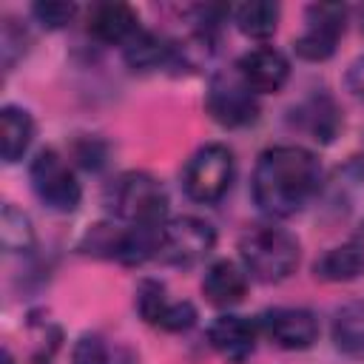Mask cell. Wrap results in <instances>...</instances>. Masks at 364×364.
Listing matches in <instances>:
<instances>
[{
  "instance_id": "obj_25",
  "label": "cell",
  "mask_w": 364,
  "mask_h": 364,
  "mask_svg": "<svg viewBox=\"0 0 364 364\" xmlns=\"http://www.w3.org/2000/svg\"><path fill=\"white\" fill-rule=\"evenodd\" d=\"M77 3H65V0H43V3H34L31 6V17L43 26V28H65L74 17H77Z\"/></svg>"
},
{
  "instance_id": "obj_17",
  "label": "cell",
  "mask_w": 364,
  "mask_h": 364,
  "mask_svg": "<svg viewBox=\"0 0 364 364\" xmlns=\"http://www.w3.org/2000/svg\"><path fill=\"white\" fill-rule=\"evenodd\" d=\"M0 128H3V162L14 165L26 156L34 139V117L20 105H3Z\"/></svg>"
},
{
  "instance_id": "obj_21",
  "label": "cell",
  "mask_w": 364,
  "mask_h": 364,
  "mask_svg": "<svg viewBox=\"0 0 364 364\" xmlns=\"http://www.w3.org/2000/svg\"><path fill=\"white\" fill-rule=\"evenodd\" d=\"M34 228H31V219L14 208L11 202L3 205V213H0V245L6 253H31L34 250Z\"/></svg>"
},
{
  "instance_id": "obj_15",
  "label": "cell",
  "mask_w": 364,
  "mask_h": 364,
  "mask_svg": "<svg viewBox=\"0 0 364 364\" xmlns=\"http://www.w3.org/2000/svg\"><path fill=\"white\" fill-rule=\"evenodd\" d=\"M313 276L321 282H355L364 276V242L361 239H347L330 250H324L316 264Z\"/></svg>"
},
{
  "instance_id": "obj_26",
  "label": "cell",
  "mask_w": 364,
  "mask_h": 364,
  "mask_svg": "<svg viewBox=\"0 0 364 364\" xmlns=\"http://www.w3.org/2000/svg\"><path fill=\"white\" fill-rule=\"evenodd\" d=\"M71 364H111L105 338L97 333H82L71 347Z\"/></svg>"
},
{
  "instance_id": "obj_22",
  "label": "cell",
  "mask_w": 364,
  "mask_h": 364,
  "mask_svg": "<svg viewBox=\"0 0 364 364\" xmlns=\"http://www.w3.org/2000/svg\"><path fill=\"white\" fill-rule=\"evenodd\" d=\"M122 247H125V225H114V222H100L94 228H88L80 239V250L97 259H122Z\"/></svg>"
},
{
  "instance_id": "obj_5",
  "label": "cell",
  "mask_w": 364,
  "mask_h": 364,
  "mask_svg": "<svg viewBox=\"0 0 364 364\" xmlns=\"http://www.w3.org/2000/svg\"><path fill=\"white\" fill-rule=\"evenodd\" d=\"M205 108L222 128H245L259 119V94L239 77L236 68L216 71L205 91Z\"/></svg>"
},
{
  "instance_id": "obj_11",
  "label": "cell",
  "mask_w": 364,
  "mask_h": 364,
  "mask_svg": "<svg viewBox=\"0 0 364 364\" xmlns=\"http://www.w3.org/2000/svg\"><path fill=\"white\" fill-rule=\"evenodd\" d=\"M256 338H259V321L247 316H236V313L216 316L208 327L210 347L230 364L247 361L256 350Z\"/></svg>"
},
{
  "instance_id": "obj_7",
  "label": "cell",
  "mask_w": 364,
  "mask_h": 364,
  "mask_svg": "<svg viewBox=\"0 0 364 364\" xmlns=\"http://www.w3.org/2000/svg\"><path fill=\"white\" fill-rule=\"evenodd\" d=\"M347 28V6L313 3L304 9V31L293 40V51L307 63H324L336 54Z\"/></svg>"
},
{
  "instance_id": "obj_8",
  "label": "cell",
  "mask_w": 364,
  "mask_h": 364,
  "mask_svg": "<svg viewBox=\"0 0 364 364\" xmlns=\"http://www.w3.org/2000/svg\"><path fill=\"white\" fill-rule=\"evenodd\" d=\"M216 245V230L199 216H176L162 225L159 256L173 267H193L202 262Z\"/></svg>"
},
{
  "instance_id": "obj_12",
  "label": "cell",
  "mask_w": 364,
  "mask_h": 364,
  "mask_svg": "<svg viewBox=\"0 0 364 364\" xmlns=\"http://www.w3.org/2000/svg\"><path fill=\"white\" fill-rule=\"evenodd\" d=\"M139 31V17L125 3H97L88 11V34L108 46H125Z\"/></svg>"
},
{
  "instance_id": "obj_14",
  "label": "cell",
  "mask_w": 364,
  "mask_h": 364,
  "mask_svg": "<svg viewBox=\"0 0 364 364\" xmlns=\"http://www.w3.org/2000/svg\"><path fill=\"white\" fill-rule=\"evenodd\" d=\"M245 293H247L245 267H239L230 259H219V262L208 264V270L202 276V296L213 307H233L245 299Z\"/></svg>"
},
{
  "instance_id": "obj_10",
  "label": "cell",
  "mask_w": 364,
  "mask_h": 364,
  "mask_svg": "<svg viewBox=\"0 0 364 364\" xmlns=\"http://www.w3.org/2000/svg\"><path fill=\"white\" fill-rule=\"evenodd\" d=\"M233 68L256 94H276L284 88L290 77V60L273 46H259L245 51Z\"/></svg>"
},
{
  "instance_id": "obj_27",
  "label": "cell",
  "mask_w": 364,
  "mask_h": 364,
  "mask_svg": "<svg viewBox=\"0 0 364 364\" xmlns=\"http://www.w3.org/2000/svg\"><path fill=\"white\" fill-rule=\"evenodd\" d=\"M71 156L85 171H100L108 162V145L100 136H77L71 145Z\"/></svg>"
},
{
  "instance_id": "obj_9",
  "label": "cell",
  "mask_w": 364,
  "mask_h": 364,
  "mask_svg": "<svg viewBox=\"0 0 364 364\" xmlns=\"http://www.w3.org/2000/svg\"><path fill=\"white\" fill-rule=\"evenodd\" d=\"M256 321L259 333L282 350H307L318 338V318L307 307H270Z\"/></svg>"
},
{
  "instance_id": "obj_19",
  "label": "cell",
  "mask_w": 364,
  "mask_h": 364,
  "mask_svg": "<svg viewBox=\"0 0 364 364\" xmlns=\"http://www.w3.org/2000/svg\"><path fill=\"white\" fill-rule=\"evenodd\" d=\"M279 17H282V9H279V3H270V0H250V3H242L233 9L236 28L245 37H256V40L270 37L279 26Z\"/></svg>"
},
{
  "instance_id": "obj_31",
  "label": "cell",
  "mask_w": 364,
  "mask_h": 364,
  "mask_svg": "<svg viewBox=\"0 0 364 364\" xmlns=\"http://www.w3.org/2000/svg\"><path fill=\"white\" fill-rule=\"evenodd\" d=\"M361 20H364V11H361ZM361 26H364V23H361Z\"/></svg>"
},
{
  "instance_id": "obj_1",
  "label": "cell",
  "mask_w": 364,
  "mask_h": 364,
  "mask_svg": "<svg viewBox=\"0 0 364 364\" xmlns=\"http://www.w3.org/2000/svg\"><path fill=\"white\" fill-rule=\"evenodd\" d=\"M324 171L313 151L301 145H273L256 159L250 196L256 208L273 219H287L304 210L321 191Z\"/></svg>"
},
{
  "instance_id": "obj_28",
  "label": "cell",
  "mask_w": 364,
  "mask_h": 364,
  "mask_svg": "<svg viewBox=\"0 0 364 364\" xmlns=\"http://www.w3.org/2000/svg\"><path fill=\"white\" fill-rule=\"evenodd\" d=\"M196 324V307L191 301H168L162 318H159V330H168V333H185Z\"/></svg>"
},
{
  "instance_id": "obj_4",
  "label": "cell",
  "mask_w": 364,
  "mask_h": 364,
  "mask_svg": "<svg viewBox=\"0 0 364 364\" xmlns=\"http://www.w3.org/2000/svg\"><path fill=\"white\" fill-rule=\"evenodd\" d=\"M233 176H236L233 151L222 142H208L188 159L182 171V188L193 202L213 205L230 191Z\"/></svg>"
},
{
  "instance_id": "obj_16",
  "label": "cell",
  "mask_w": 364,
  "mask_h": 364,
  "mask_svg": "<svg viewBox=\"0 0 364 364\" xmlns=\"http://www.w3.org/2000/svg\"><path fill=\"white\" fill-rule=\"evenodd\" d=\"M122 60H125L134 71L173 68V60H176L173 40H165V37L156 34V31L139 28V31L122 46Z\"/></svg>"
},
{
  "instance_id": "obj_13",
  "label": "cell",
  "mask_w": 364,
  "mask_h": 364,
  "mask_svg": "<svg viewBox=\"0 0 364 364\" xmlns=\"http://www.w3.org/2000/svg\"><path fill=\"white\" fill-rule=\"evenodd\" d=\"M293 122L307 131L316 142H333V136L341 131L344 117L341 108L336 105V100L327 91H313L307 100L299 102V108L293 111Z\"/></svg>"
},
{
  "instance_id": "obj_24",
  "label": "cell",
  "mask_w": 364,
  "mask_h": 364,
  "mask_svg": "<svg viewBox=\"0 0 364 364\" xmlns=\"http://www.w3.org/2000/svg\"><path fill=\"white\" fill-rule=\"evenodd\" d=\"M134 304H136V313L148 321V324H159L165 307H168V299H165V284L156 282V279H142L136 284V293H134Z\"/></svg>"
},
{
  "instance_id": "obj_3",
  "label": "cell",
  "mask_w": 364,
  "mask_h": 364,
  "mask_svg": "<svg viewBox=\"0 0 364 364\" xmlns=\"http://www.w3.org/2000/svg\"><path fill=\"white\" fill-rule=\"evenodd\" d=\"M239 259L245 273H250V279L276 284V282H284L299 267L301 247H299V239L284 228L253 225L239 239Z\"/></svg>"
},
{
  "instance_id": "obj_6",
  "label": "cell",
  "mask_w": 364,
  "mask_h": 364,
  "mask_svg": "<svg viewBox=\"0 0 364 364\" xmlns=\"http://www.w3.org/2000/svg\"><path fill=\"white\" fill-rule=\"evenodd\" d=\"M28 182L34 196L54 213H71L82 199V188L74 171L54 148L37 151V156L28 165Z\"/></svg>"
},
{
  "instance_id": "obj_29",
  "label": "cell",
  "mask_w": 364,
  "mask_h": 364,
  "mask_svg": "<svg viewBox=\"0 0 364 364\" xmlns=\"http://www.w3.org/2000/svg\"><path fill=\"white\" fill-rule=\"evenodd\" d=\"M344 82H347V91H350L358 102H364V57H358V60L350 63Z\"/></svg>"
},
{
  "instance_id": "obj_18",
  "label": "cell",
  "mask_w": 364,
  "mask_h": 364,
  "mask_svg": "<svg viewBox=\"0 0 364 364\" xmlns=\"http://www.w3.org/2000/svg\"><path fill=\"white\" fill-rule=\"evenodd\" d=\"M333 344L350 358H364V301H350L333 316Z\"/></svg>"
},
{
  "instance_id": "obj_20",
  "label": "cell",
  "mask_w": 364,
  "mask_h": 364,
  "mask_svg": "<svg viewBox=\"0 0 364 364\" xmlns=\"http://www.w3.org/2000/svg\"><path fill=\"white\" fill-rule=\"evenodd\" d=\"M333 205L344 216L364 210V162L361 159L347 162L336 173V179H333Z\"/></svg>"
},
{
  "instance_id": "obj_30",
  "label": "cell",
  "mask_w": 364,
  "mask_h": 364,
  "mask_svg": "<svg viewBox=\"0 0 364 364\" xmlns=\"http://www.w3.org/2000/svg\"><path fill=\"white\" fill-rule=\"evenodd\" d=\"M0 364H14V358H11V353L3 347V358H0Z\"/></svg>"
},
{
  "instance_id": "obj_2",
  "label": "cell",
  "mask_w": 364,
  "mask_h": 364,
  "mask_svg": "<svg viewBox=\"0 0 364 364\" xmlns=\"http://www.w3.org/2000/svg\"><path fill=\"white\" fill-rule=\"evenodd\" d=\"M102 202H105L108 213L122 225H136V228L165 225L168 191L156 176H151L145 171H125V173L114 176L105 185Z\"/></svg>"
},
{
  "instance_id": "obj_23",
  "label": "cell",
  "mask_w": 364,
  "mask_h": 364,
  "mask_svg": "<svg viewBox=\"0 0 364 364\" xmlns=\"http://www.w3.org/2000/svg\"><path fill=\"white\" fill-rule=\"evenodd\" d=\"M28 51V31L26 26H20L11 17H3L0 23V57H3V71L9 74L17 60H23V54Z\"/></svg>"
}]
</instances>
